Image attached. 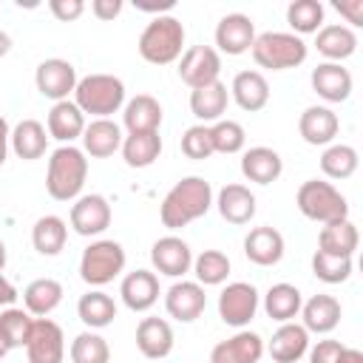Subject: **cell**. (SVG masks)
Returning <instances> with one entry per match:
<instances>
[{
  "label": "cell",
  "instance_id": "24",
  "mask_svg": "<svg viewBox=\"0 0 363 363\" xmlns=\"http://www.w3.org/2000/svg\"><path fill=\"white\" fill-rule=\"evenodd\" d=\"M216 207H218V216L230 224H250L252 216H255V196L247 184H224L218 190V199H216Z\"/></svg>",
  "mask_w": 363,
  "mask_h": 363
},
{
  "label": "cell",
  "instance_id": "20",
  "mask_svg": "<svg viewBox=\"0 0 363 363\" xmlns=\"http://www.w3.org/2000/svg\"><path fill=\"white\" fill-rule=\"evenodd\" d=\"M267 352L275 363H298L309 352V332L295 320L281 323L272 332V337L267 343Z\"/></svg>",
  "mask_w": 363,
  "mask_h": 363
},
{
  "label": "cell",
  "instance_id": "19",
  "mask_svg": "<svg viewBox=\"0 0 363 363\" xmlns=\"http://www.w3.org/2000/svg\"><path fill=\"white\" fill-rule=\"evenodd\" d=\"M119 295L122 303L130 312H147L156 301H159V278L150 269H133L122 278L119 284Z\"/></svg>",
  "mask_w": 363,
  "mask_h": 363
},
{
  "label": "cell",
  "instance_id": "3",
  "mask_svg": "<svg viewBox=\"0 0 363 363\" xmlns=\"http://www.w3.org/2000/svg\"><path fill=\"white\" fill-rule=\"evenodd\" d=\"M139 54L150 65H170L182 57L184 26L173 14H156L139 34Z\"/></svg>",
  "mask_w": 363,
  "mask_h": 363
},
{
  "label": "cell",
  "instance_id": "34",
  "mask_svg": "<svg viewBox=\"0 0 363 363\" xmlns=\"http://www.w3.org/2000/svg\"><path fill=\"white\" fill-rule=\"evenodd\" d=\"M62 284L54 281V278H37L31 281L26 289H23V303H26V312L28 315H37V318H45L51 315L60 301H62Z\"/></svg>",
  "mask_w": 363,
  "mask_h": 363
},
{
  "label": "cell",
  "instance_id": "16",
  "mask_svg": "<svg viewBox=\"0 0 363 363\" xmlns=\"http://www.w3.org/2000/svg\"><path fill=\"white\" fill-rule=\"evenodd\" d=\"M204 306H207V295H204V286L196 281H176L164 295L167 315L182 323H193L196 318H201Z\"/></svg>",
  "mask_w": 363,
  "mask_h": 363
},
{
  "label": "cell",
  "instance_id": "18",
  "mask_svg": "<svg viewBox=\"0 0 363 363\" xmlns=\"http://www.w3.org/2000/svg\"><path fill=\"white\" fill-rule=\"evenodd\" d=\"M340 130V119L326 105H309L298 119V133L306 145H332Z\"/></svg>",
  "mask_w": 363,
  "mask_h": 363
},
{
  "label": "cell",
  "instance_id": "40",
  "mask_svg": "<svg viewBox=\"0 0 363 363\" xmlns=\"http://www.w3.org/2000/svg\"><path fill=\"white\" fill-rule=\"evenodd\" d=\"M357 164H360L357 150H354L352 145H343V142L326 145V150H323V156H320V170H323V176H329V179H335V182L354 176Z\"/></svg>",
  "mask_w": 363,
  "mask_h": 363
},
{
  "label": "cell",
  "instance_id": "51",
  "mask_svg": "<svg viewBox=\"0 0 363 363\" xmlns=\"http://www.w3.org/2000/svg\"><path fill=\"white\" fill-rule=\"evenodd\" d=\"M14 301H17V289H14V284L0 269V309H9Z\"/></svg>",
  "mask_w": 363,
  "mask_h": 363
},
{
  "label": "cell",
  "instance_id": "21",
  "mask_svg": "<svg viewBox=\"0 0 363 363\" xmlns=\"http://www.w3.org/2000/svg\"><path fill=\"white\" fill-rule=\"evenodd\" d=\"M82 153L91 159H108L122 147V128L113 119H94L82 130Z\"/></svg>",
  "mask_w": 363,
  "mask_h": 363
},
{
  "label": "cell",
  "instance_id": "7",
  "mask_svg": "<svg viewBox=\"0 0 363 363\" xmlns=\"http://www.w3.org/2000/svg\"><path fill=\"white\" fill-rule=\"evenodd\" d=\"M125 250L113 238L91 241L79 255V278L88 286H105L125 269Z\"/></svg>",
  "mask_w": 363,
  "mask_h": 363
},
{
  "label": "cell",
  "instance_id": "1",
  "mask_svg": "<svg viewBox=\"0 0 363 363\" xmlns=\"http://www.w3.org/2000/svg\"><path fill=\"white\" fill-rule=\"evenodd\" d=\"M210 207H213V187H210V182L201 179V176H184L162 199L159 218H162V224L167 230H182L190 221L201 218Z\"/></svg>",
  "mask_w": 363,
  "mask_h": 363
},
{
  "label": "cell",
  "instance_id": "56",
  "mask_svg": "<svg viewBox=\"0 0 363 363\" xmlns=\"http://www.w3.org/2000/svg\"><path fill=\"white\" fill-rule=\"evenodd\" d=\"M6 258H9V252H6V244L0 241V269L6 267Z\"/></svg>",
  "mask_w": 363,
  "mask_h": 363
},
{
  "label": "cell",
  "instance_id": "6",
  "mask_svg": "<svg viewBox=\"0 0 363 363\" xmlns=\"http://www.w3.org/2000/svg\"><path fill=\"white\" fill-rule=\"evenodd\" d=\"M252 60L269 71L298 68L306 60V43L292 31H264L252 43Z\"/></svg>",
  "mask_w": 363,
  "mask_h": 363
},
{
  "label": "cell",
  "instance_id": "57",
  "mask_svg": "<svg viewBox=\"0 0 363 363\" xmlns=\"http://www.w3.org/2000/svg\"><path fill=\"white\" fill-rule=\"evenodd\" d=\"M6 354H9V349H6V346H3V340H0V357H6Z\"/></svg>",
  "mask_w": 363,
  "mask_h": 363
},
{
  "label": "cell",
  "instance_id": "17",
  "mask_svg": "<svg viewBox=\"0 0 363 363\" xmlns=\"http://www.w3.org/2000/svg\"><path fill=\"white\" fill-rule=\"evenodd\" d=\"M309 82H312V91L326 102H346L352 96V88H354V79H352L349 68H343L340 62L315 65Z\"/></svg>",
  "mask_w": 363,
  "mask_h": 363
},
{
  "label": "cell",
  "instance_id": "50",
  "mask_svg": "<svg viewBox=\"0 0 363 363\" xmlns=\"http://www.w3.org/2000/svg\"><path fill=\"white\" fill-rule=\"evenodd\" d=\"M91 11H94L96 20H113L122 11V0H94Z\"/></svg>",
  "mask_w": 363,
  "mask_h": 363
},
{
  "label": "cell",
  "instance_id": "25",
  "mask_svg": "<svg viewBox=\"0 0 363 363\" xmlns=\"http://www.w3.org/2000/svg\"><path fill=\"white\" fill-rule=\"evenodd\" d=\"M230 96L235 99V105L241 111L255 113V111L267 108V102H269V82L261 71H238L233 77Z\"/></svg>",
  "mask_w": 363,
  "mask_h": 363
},
{
  "label": "cell",
  "instance_id": "15",
  "mask_svg": "<svg viewBox=\"0 0 363 363\" xmlns=\"http://www.w3.org/2000/svg\"><path fill=\"white\" fill-rule=\"evenodd\" d=\"M264 357V337L250 329H238L233 337L218 340L210 352V363H258Z\"/></svg>",
  "mask_w": 363,
  "mask_h": 363
},
{
  "label": "cell",
  "instance_id": "31",
  "mask_svg": "<svg viewBox=\"0 0 363 363\" xmlns=\"http://www.w3.org/2000/svg\"><path fill=\"white\" fill-rule=\"evenodd\" d=\"M315 48H318V54L326 57V62H340L357 51V34L349 26L329 23V26H320V31L315 37Z\"/></svg>",
  "mask_w": 363,
  "mask_h": 363
},
{
  "label": "cell",
  "instance_id": "53",
  "mask_svg": "<svg viewBox=\"0 0 363 363\" xmlns=\"http://www.w3.org/2000/svg\"><path fill=\"white\" fill-rule=\"evenodd\" d=\"M340 363H363V352L360 349H343V354H340Z\"/></svg>",
  "mask_w": 363,
  "mask_h": 363
},
{
  "label": "cell",
  "instance_id": "11",
  "mask_svg": "<svg viewBox=\"0 0 363 363\" xmlns=\"http://www.w3.org/2000/svg\"><path fill=\"white\" fill-rule=\"evenodd\" d=\"M34 82H37V91L43 96H48L54 102H62L77 88V68L62 57H51V60H43L37 65Z\"/></svg>",
  "mask_w": 363,
  "mask_h": 363
},
{
  "label": "cell",
  "instance_id": "13",
  "mask_svg": "<svg viewBox=\"0 0 363 363\" xmlns=\"http://www.w3.org/2000/svg\"><path fill=\"white\" fill-rule=\"evenodd\" d=\"M255 43V23L241 14V11H233V14H224L216 26V45L221 54H230V57H238V54H247Z\"/></svg>",
  "mask_w": 363,
  "mask_h": 363
},
{
  "label": "cell",
  "instance_id": "26",
  "mask_svg": "<svg viewBox=\"0 0 363 363\" xmlns=\"http://www.w3.org/2000/svg\"><path fill=\"white\" fill-rule=\"evenodd\" d=\"M241 173H244V179H250L255 184H272L284 173V159L278 156V150H272L267 145H255V147L244 150Z\"/></svg>",
  "mask_w": 363,
  "mask_h": 363
},
{
  "label": "cell",
  "instance_id": "10",
  "mask_svg": "<svg viewBox=\"0 0 363 363\" xmlns=\"http://www.w3.org/2000/svg\"><path fill=\"white\" fill-rule=\"evenodd\" d=\"M218 74H221V54L213 45H190L179 60V77L184 85H190V91L216 82Z\"/></svg>",
  "mask_w": 363,
  "mask_h": 363
},
{
  "label": "cell",
  "instance_id": "35",
  "mask_svg": "<svg viewBox=\"0 0 363 363\" xmlns=\"http://www.w3.org/2000/svg\"><path fill=\"white\" fill-rule=\"evenodd\" d=\"M301 303H303V295L298 286L292 284H272L264 295V309L272 320L278 323H289L301 315Z\"/></svg>",
  "mask_w": 363,
  "mask_h": 363
},
{
  "label": "cell",
  "instance_id": "30",
  "mask_svg": "<svg viewBox=\"0 0 363 363\" xmlns=\"http://www.w3.org/2000/svg\"><path fill=\"white\" fill-rule=\"evenodd\" d=\"M82 130H85V113L71 99L51 105V111H48V136L51 139L71 145L74 139L82 136Z\"/></svg>",
  "mask_w": 363,
  "mask_h": 363
},
{
  "label": "cell",
  "instance_id": "37",
  "mask_svg": "<svg viewBox=\"0 0 363 363\" xmlns=\"http://www.w3.org/2000/svg\"><path fill=\"white\" fill-rule=\"evenodd\" d=\"M122 159L128 167H150L162 153V136L153 133H128L122 139Z\"/></svg>",
  "mask_w": 363,
  "mask_h": 363
},
{
  "label": "cell",
  "instance_id": "29",
  "mask_svg": "<svg viewBox=\"0 0 363 363\" xmlns=\"http://www.w3.org/2000/svg\"><path fill=\"white\" fill-rule=\"evenodd\" d=\"M122 122L128 133H153L162 125V105L150 94H136L130 102H125Z\"/></svg>",
  "mask_w": 363,
  "mask_h": 363
},
{
  "label": "cell",
  "instance_id": "27",
  "mask_svg": "<svg viewBox=\"0 0 363 363\" xmlns=\"http://www.w3.org/2000/svg\"><path fill=\"white\" fill-rule=\"evenodd\" d=\"M244 255L258 267H272L284 258V235L275 227H252L244 238Z\"/></svg>",
  "mask_w": 363,
  "mask_h": 363
},
{
  "label": "cell",
  "instance_id": "39",
  "mask_svg": "<svg viewBox=\"0 0 363 363\" xmlns=\"http://www.w3.org/2000/svg\"><path fill=\"white\" fill-rule=\"evenodd\" d=\"M31 326H34V318L26 309H17V306L0 309V340L9 352L11 349H26Z\"/></svg>",
  "mask_w": 363,
  "mask_h": 363
},
{
  "label": "cell",
  "instance_id": "28",
  "mask_svg": "<svg viewBox=\"0 0 363 363\" xmlns=\"http://www.w3.org/2000/svg\"><path fill=\"white\" fill-rule=\"evenodd\" d=\"M136 346L145 357L162 360L173 352V329L164 318H142L136 326Z\"/></svg>",
  "mask_w": 363,
  "mask_h": 363
},
{
  "label": "cell",
  "instance_id": "36",
  "mask_svg": "<svg viewBox=\"0 0 363 363\" xmlns=\"http://www.w3.org/2000/svg\"><path fill=\"white\" fill-rule=\"evenodd\" d=\"M77 315H79V320H82L88 329H105V326H111L113 318H116V303H113V298H111L108 292L91 289V292H85V295L79 298Z\"/></svg>",
  "mask_w": 363,
  "mask_h": 363
},
{
  "label": "cell",
  "instance_id": "8",
  "mask_svg": "<svg viewBox=\"0 0 363 363\" xmlns=\"http://www.w3.org/2000/svg\"><path fill=\"white\" fill-rule=\"evenodd\" d=\"M258 312V289L247 281H233L218 295V318L227 326L244 329Z\"/></svg>",
  "mask_w": 363,
  "mask_h": 363
},
{
  "label": "cell",
  "instance_id": "2",
  "mask_svg": "<svg viewBox=\"0 0 363 363\" xmlns=\"http://www.w3.org/2000/svg\"><path fill=\"white\" fill-rule=\"evenodd\" d=\"M88 176V159L74 145H60L48 159L45 190L54 201H77Z\"/></svg>",
  "mask_w": 363,
  "mask_h": 363
},
{
  "label": "cell",
  "instance_id": "42",
  "mask_svg": "<svg viewBox=\"0 0 363 363\" xmlns=\"http://www.w3.org/2000/svg\"><path fill=\"white\" fill-rule=\"evenodd\" d=\"M286 23L292 34H318L323 26V6L318 0H292L286 6Z\"/></svg>",
  "mask_w": 363,
  "mask_h": 363
},
{
  "label": "cell",
  "instance_id": "52",
  "mask_svg": "<svg viewBox=\"0 0 363 363\" xmlns=\"http://www.w3.org/2000/svg\"><path fill=\"white\" fill-rule=\"evenodd\" d=\"M9 136H11V128H9L6 116H0V167H3L6 156H9Z\"/></svg>",
  "mask_w": 363,
  "mask_h": 363
},
{
  "label": "cell",
  "instance_id": "22",
  "mask_svg": "<svg viewBox=\"0 0 363 363\" xmlns=\"http://www.w3.org/2000/svg\"><path fill=\"white\" fill-rule=\"evenodd\" d=\"M340 301L335 295H312L309 301L301 303V318H303V329L306 332H315V335H329L337 323H340Z\"/></svg>",
  "mask_w": 363,
  "mask_h": 363
},
{
  "label": "cell",
  "instance_id": "32",
  "mask_svg": "<svg viewBox=\"0 0 363 363\" xmlns=\"http://www.w3.org/2000/svg\"><path fill=\"white\" fill-rule=\"evenodd\" d=\"M9 145H11V150H14L20 159H26V162L40 159V156L45 153V147H48L45 125L37 122V119H23V122H17L14 130H11V136H9Z\"/></svg>",
  "mask_w": 363,
  "mask_h": 363
},
{
  "label": "cell",
  "instance_id": "45",
  "mask_svg": "<svg viewBox=\"0 0 363 363\" xmlns=\"http://www.w3.org/2000/svg\"><path fill=\"white\" fill-rule=\"evenodd\" d=\"M312 272L323 284H343V281L352 278V258H340V255H329V252L315 250Z\"/></svg>",
  "mask_w": 363,
  "mask_h": 363
},
{
  "label": "cell",
  "instance_id": "46",
  "mask_svg": "<svg viewBox=\"0 0 363 363\" xmlns=\"http://www.w3.org/2000/svg\"><path fill=\"white\" fill-rule=\"evenodd\" d=\"M182 153L187 159H210L216 150H213V139H210V125H190L184 133H182Z\"/></svg>",
  "mask_w": 363,
  "mask_h": 363
},
{
  "label": "cell",
  "instance_id": "33",
  "mask_svg": "<svg viewBox=\"0 0 363 363\" xmlns=\"http://www.w3.org/2000/svg\"><path fill=\"white\" fill-rule=\"evenodd\" d=\"M357 244H360V235H357V227L349 218L323 224V230L318 233V250L320 252H329V255L352 258L354 250H357Z\"/></svg>",
  "mask_w": 363,
  "mask_h": 363
},
{
  "label": "cell",
  "instance_id": "43",
  "mask_svg": "<svg viewBox=\"0 0 363 363\" xmlns=\"http://www.w3.org/2000/svg\"><path fill=\"white\" fill-rule=\"evenodd\" d=\"M71 363H111V346L102 335H96L94 329L79 332L71 340Z\"/></svg>",
  "mask_w": 363,
  "mask_h": 363
},
{
  "label": "cell",
  "instance_id": "9",
  "mask_svg": "<svg viewBox=\"0 0 363 363\" xmlns=\"http://www.w3.org/2000/svg\"><path fill=\"white\" fill-rule=\"evenodd\" d=\"M28 363H62L65 360V335L60 323L51 318H34L28 343H26Z\"/></svg>",
  "mask_w": 363,
  "mask_h": 363
},
{
  "label": "cell",
  "instance_id": "38",
  "mask_svg": "<svg viewBox=\"0 0 363 363\" xmlns=\"http://www.w3.org/2000/svg\"><path fill=\"white\" fill-rule=\"evenodd\" d=\"M68 241V224L60 218V216H43L34 221V230H31V244L40 255H57L62 252Z\"/></svg>",
  "mask_w": 363,
  "mask_h": 363
},
{
  "label": "cell",
  "instance_id": "12",
  "mask_svg": "<svg viewBox=\"0 0 363 363\" xmlns=\"http://www.w3.org/2000/svg\"><path fill=\"white\" fill-rule=\"evenodd\" d=\"M71 227H74V233H79L85 238L105 233L111 227V204H108V199L99 196V193L79 196L71 204Z\"/></svg>",
  "mask_w": 363,
  "mask_h": 363
},
{
  "label": "cell",
  "instance_id": "23",
  "mask_svg": "<svg viewBox=\"0 0 363 363\" xmlns=\"http://www.w3.org/2000/svg\"><path fill=\"white\" fill-rule=\"evenodd\" d=\"M227 102H230V91H227V85L221 79L190 91V111L199 119V125L218 122L224 116V111H227Z\"/></svg>",
  "mask_w": 363,
  "mask_h": 363
},
{
  "label": "cell",
  "instance_id": "41",
  "mask_svg": "<svg viewBox=\"0 0 363 363\" xmlns=\"http://www.w3.org/2000/svg\"><path fill=\"white\" fill-rule=\"evenodd\" d=\"M193 272H196V284L218 286L230 275V258L221 250H204L193 258Z\"/></svg>",
  "mask_w": 363,
  "mask_h": 363
},
{
  "label": "cell",
  "instance_id": "54",
  "mask_svg": "<svg viewBox=\"0 0 363 363\" xmlns=\"http://www.w3.org/2000/svg\"><path fill=\"white\" fill-rule=\"evenodd\" d=\"M142 11H167V9H173V0H162L159 6L156 3H136Z\"/></svg>",
  "mask_w": 363,
  "mask_h": 363
},
{
  "label": "cell",
  "instance_id": "44",
  "mask_svg": "<svg viewBox=\"0 0 363 363\" xmlns=\"http://www.w3.org/2000/svg\"><path fill=\"white\" fill-rule=\"evenodd\" d=\"M210 139H213V150L216 153H241L247 145V133L241 128V122L235 119H218L210 125Z\"/></svg>",
  "mask_w": 363,
  "mask_h": 363
},
{
  "label": "cell",
  "instance_id": "48",
  "mask_svg": "<svg viewBox=\"0 0 363 363\" xmlns=\"http://www.w3.org/2000/svg\"><path fill=\"white\" fill-rule=\"evenodd\" d=\"M48 9L60 23H71L85 11V3L82 0H48Z\"/></svg>",
  "mask_w": 363,
  "mask_h": 363
},
{
  "label": "cell",
  "instance_id": "49",
  "mask_svg": "<svg viewBox=\"0 0 363 363\" xmlns=\"http://www.w3.org/2000/svg\"><path fill=\"white\" fill-rule=\"evenodd\" d=\"M335 9L352 26H363V0H335Z\"/></svg>",
  "mask_w": 363,
  "mask_h": 363
},
{
  "label": "cell",
  "instance_id": "55",
  "mask_svg": "<svg viewBox=\"0 0 363 363\" xmlns=\"http://www.w3.org/2000/svg\"><path fill=\"white\" fill-rule=\"evenodd\" d=\"M9 51H11V37H9V34L0 28V60H3Z\"/></svg>",
  "mask_w": 363,
  "mask_h": 363
},
{
  "label": "cell",
  "instance_id": "5",
  "mask_svg": "<svg viewBox=\"0 0 363 363\" xmlns=\"http://www.w3.org/2000/svg\"><path fill=\"white\" fill-rule=\"evenodd\" d=\"M295 204L306 218L320 221V224L349 218L346 196L332 182H323V179H306L295 193Z\"/></svg>",
  "mask_w": 363,
  "mask_h": 363
},
{
  "label": "cell",
  "instance_id": "4",
  "mask_svg": "<svg viewBox=\"0 0 363 363\" xmlns=\"http://www.w3.org/2000/svg\"><path fill=\"white\" fill-rule=\"evenodd\" d=\"M74 105L82 113L108 119L111 113H116L125 105V82L113 74H88V77L77 79Z\"/></svg>",
  "mask_w": 363,
  "mask_h": 363
},
{
  "label": "cell",
  "instance_id": "47",
  "mask_svg": "<svg viewBox=\"0 0 363 363\" xmlns=\"http://www.w3.org/2000/svg\"><path fill=\"white\" fill-rule=\"evenodd\" d=\"M343 349H346V346H343L340 340L326 337V340H318L306 354H309V363H340Z\"/></svg>",
  "mask_w": 363,
  "mask_h": 363
},
{
  "label": "cell",
  "instance_id": "14",
  "mask_svg": "<svg viewBox=\"0 0 363 363\" xmlns=\"http://www.w3.org/2000/svg\"><path fill=\"white\" fill-rule=\"evenodd\" d=\"M150 261H153V269L156 272H162L167 278H182L193 267V252H190V247H187L184 238H179V235H162L150 247Z\"/></svg>",
  "mask_w": 363,
  "mask_h": 363
}]
</instances>
